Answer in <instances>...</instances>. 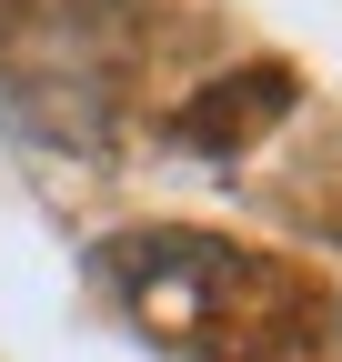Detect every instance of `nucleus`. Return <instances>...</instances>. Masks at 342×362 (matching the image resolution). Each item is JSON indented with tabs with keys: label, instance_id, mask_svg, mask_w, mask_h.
Returning a JSON list of instances; mask_svg holds the SVG:
<instances>
[{
	"label": "nucleus",
	"instance_id": "f257e3e1",
	"mask_svg": "<svg viewBox=\"0 0 342 362\" xmlns=\"http://www.w3.org/2000/svg\"><path fill=\"white\" fill-rule=\"evenodd\" d=\"M252 101H282V81H262ZM222 121H242V101H232V90H211V101H191V111H182V131H191L201 151H222Z\"/></svg>",
	"mask_w": 342,
	"mask_h": 362
}]
</instances>
